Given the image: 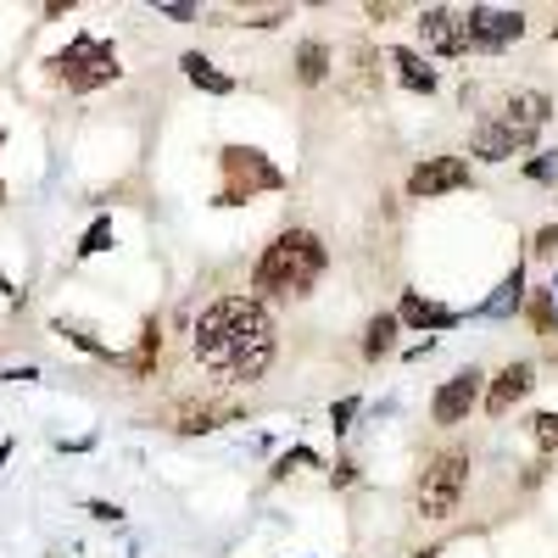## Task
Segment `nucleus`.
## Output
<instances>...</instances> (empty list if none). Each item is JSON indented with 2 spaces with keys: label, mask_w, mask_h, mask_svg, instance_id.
<instances>
[{
  "label": "nucleus",
  "mask_w": 558,
  "mask_h": 558,
  "mask_svg": "<svg viewBox=\"0 0 558 558\" xmlns=\"http://www.w3.org/2000/svg\"><path fill=\"white\" fill-rule=\"evenodd\" d=\"M481 391H486V375H481V368H458V375H452V380L436 391V402H430V418H436V425H463V418L475 413Z\"/></svg>",
  "instance_id": "9"
},
{
  "label": "nucleus",
  "mask_w": 558,
  "mask_h": 558,
  "mask_svg": "<svg viewBox=\"0 0 558 558\" xmlns=\"http://www.w3.org/2000/svg\"><path fill=\"white\" fill-rule=\"evenodd\" d=\"M525 313L536 324V336H558V302H553V291H531Z\"/></svg>",
  "instance_id": "20"
},
{
  "label": "nucleus",
  "mask_w": 558,
  "mask_h": 558,
  "mask_svg": "<svg viewBox=\"0 0 558 558\" xmlns=\"http://www.w3.org/2000/svg\"><path fill=\"white\" fill-rule=\"evenodd\" d=\"M89 514H96V520H118L123 508H118V502H101V497H96V502H89Z\"/></svg>",
  "instance_id": "29"
},
{
  "label": "nucleus",
  "mask_w": 558,
  "mask_h": 558,
  "mask_svg": "<svg viewBox=\"0 0 558 558\" xmlns=\"http://www.w3.org/2000/svg\"><path fill=\"white\" fill-rule=\"evenodd\" d=\"M418 39H425V51L436 57H470V23H463V12L452 7H425L418 12Z\"/></svg>",
  "instance_id": "7"
},
{
  "label": "nucleus",
  "mask_w": 558,
  "mask_h": 558,
  "mask_svg": "<svg viewBox=\"0 0 558 558\" xmlns=\"http://www.w3.org/2000/svg\"><path fill=\"white\" fill-rule=\"evenodd\" d=\"M107 241H112V218H96V223H89V235H84V246H78V257L107 252Z\"/></svg>",
  "instance_id": "22"
},
{
  "label": "nucleus",
  "mask_w": 558,
  "mask_h": 558,
  "mask_svg": "<svg viewBox=\"0 0 558 558\" xmlns=\"http://www.w3.org/2000/svg\"><path fill=\"white\" fill-rule=\"evenodd\" d=\"M229 418H241L235 402H191V408H179V430L184 436H207V430L229 425Z\"/></svg>",
  "instance_id": "13"
},
{
  "label": "nucleus",
  "mask_w": 558,
  "mask_h": 558,
  "mask_svg": "<svg viewBox=\"0 0 558 558\" xmlns=\"http://www.w3.org/2000/svg\"><path fill=\"white\" fill-rule=\"evenodd\" d=\"M0 140H7V134H0Z\"/></svg>",
  "instance_id": "33"
},
{
  "label": "nucleus",
  "mask_w": 558,
  "mask_h": 558,
  "mask_svg": "<svg viewBox=\"0 0 558 558\" xmlns=\"http://www.w3.org/2000/svg\"><path fill=\"white\" fill-rule=\"evenodd\" d=\"M391 68H397V78L413 89V96H436V68L425 62V57H418V51H408V45H397V51H391Z\"/></svg>",
  "instance_id": "15"
},
{
  "label": "nucleus",
  "mask_w": 558,
  "mask_h": 558,
  "mask_svg": "<svg viewBox=\"0 0 558 558\" xmlns=\"http://www.w3.org/2000/svg\"><path fill=\"white\" fill-rule=\"evenodd\" d=\"M525 173H531L536 184H553V179H558V151H547V157H536V162H531Z\"/></svg>",
  "instance_id": "24"
},
{
  "label": "nucleus",
  "mask_w": 558,
  "mask_h": 558,
  "mask_svg": "<svg viewBox=\"0 0 558 558\" xmlns=\"http://www.w3.org/2000/svg\"><path fill=\"white\" fill-rule=\"evenodd\" d=\"M324 263H330V252H324V241L313 229H286V235H274V246L257 257L252 286L263 296H307L318 286Z\"/></svg>",
  "instance_id": "2"
},
{
  "label": "nucleus",
  "mask_w": 558,
  "mask_h": 558,
  "mask_svg": "<svg viewBox=\"0 0 558 558\" xmlns=\"http://www.w3.org/2000/svg\"><path fill=\"white\" fill-rule=\"evenodd\" d=\"M553 39H558V17H553Z\"/></svg>",
  "instance_id": "32"
},
{
  "label": "nucleus",
  "mask_w": 558,
  "mask_h": 558,
  "mask_svg": "<svg viewBox=\"0 0 558 558\" xmlns=\"http://www.w3.org/2000/svg\"><path fill=\"white\" fill-rule=\"evenodd\" d=\"M531 386H536V368H531V363H508L502 375L492 380V391H486V413H492V418L514 413V402H525Z\"/></svg>",
  "instance_id": "11"
},
{
  "label": "nucleus",
  "mask_w": 558,
  "mask_h": 558,
  "mask_svg": "<svg viewBox=\"0 0 558 558\" xmlns=\"http://www.w3.org/2000/svg\"><path fill=\"white\" fill-rule=\"evenodd\" d=\"M475 173L463 157H425L413 173H408V196H447V191H463Z\"/></svg>",
  "instance_id": "10"
},
{
  "label": "nucleus",
  "mask_w": 558,
  "mask_h": 558,
  "mask_svg": "<svg viewBox=\"0 0 558 558\" xmlns=\"http://www.w3.org/2000/svg\"><path fill=\"white\" fill-rule=\"evenodd\" d=\"M547 291H553V302H558V274H553V286H547Z\"/></svg>",
  "instance_id": "31"
},
{
  "label": "nucleus",
  "mask_w": 558,
  "mask_h": 558,
  "mask_svg": "<svg viewBox=\"0 0 558 558\" xmlns=\"http://www.w3.org/2000/svg\"><path fill=\"white\" fill-rule=\"evenodd\" d=\"M397 330H402V318L397 313H375V318H368V330H363V357H386L391 347H397Z\"/></svg>",
  "instance_id": "17"
},
{
  "label": "nucleus",
  "mask_w": 558,
  "mask_h": 558,
  "mask_svg": "<svg viewBox=\"0 0 558 558\" xmlns=\"http://www.w3.org/2000/svg\"><path fill=\"white\" fill-rule=\"evenodd\" d=\"M531 252H536V257H553V252H558V223H547V229H542V235L531 241Z\"/></svg>",
  "instance_id": "26"
},
{
  "label": "nucleus",
  "mask_w": 558,
  "mask_h": 558,
  "mask_svg": "<svg viewBox=\"0 0 558 558\" xmlns=\"http://www.w3.org/2000/svg\"><path fill=\"white\" fill-rule=\"evenodd\" d=\"M179 68H184V78H191L196 89H207V96H229V89H235V78L218 73L202 51H184V57H179Z\"/></svg>",
  "instance_id": "16"
},
{
  "label": "nucleus",
  "mask_w": 558,
  "mask_h": 558,
  "mask_svg": "<svg viewBox=\"0 0 558 558\" xmlns=\"http://www.w3.org/2000/svg\"><path fill=\"white\" fill-rule=\"evenodd\" d=\"M397 318H402V324H413V330H452V324H463V313H458V307H441V302L418 296V291H408V296H402Z\"/></svg>",
  "instance_id": "12"
},
{
  "label": "nucleus",
  "mask_w": 558,
  "mask_h": 558,
  "mask_svg": "<svg viewBox=\"0 0 558 558\" xmlns=\"http://www.w3.org/2000/svg\"><path fill=\"white\" fill-rule=\"evenodd\" d=\"M0 291H7V296H12V302H17V291H12V279H7V274H0Z\"/></svg>",
  "instance_id": "30"
},
{
  "label": "nucleus",
  "mask_w": 558,
  "mask_h": 558,
  "mask_svg": "<svg viewBox=\"0 0 558 558\" xmlns=\"http://www.w3.org/2000/svg\"><path fill=\"white\" fill-rule=\"evenodd\" d=\"M463 486H470V452L447 447V452H436V458L425 463V475H418V492H413V508H418L425 520H452Z\"/></svg>",
  "instance_id": "4"
},
{
  "label": "nucleus",
  "mask_w": 558,
  "mask_h": 558,
  "mask_svg": "<svg viewBox=\"0 0 558 558\" xmlns=\"http://www.w3.org/2000/svg\"><path fill=\"white\" fill-rule=\"evenodd\" d=\"M352 418H357V397H341V402L330 408V430H336V436L352 430Z\"/></svg>",
  "instance_id": "23"
},
{
  "label": "nucleus",
  "mask_w": 558,
  "mask_h": 558,
  "mask_svg": "<svg viewBox=\"0 0 558 558\" xmlns=\"http://www.w3.org/2000/svg\"><path fill=\"white\" fill-rule=\"evenodd\" d=\"M218 168H223V191H218L213 207H241V202H252V196L279 191V184H286V173H279L257 146H223Z\"/></svg>",
  "instance_id": "5"
},
{
  "label": "nucleus",
  "mask_w": 558,
  "mask_h": 558,
  "mask_svg": "<svg viewBox=\"0 0 558 558\" xmlns=\"http://www.w3.org/2000/svg\"><path fill=\"white\" fill-rule=\"evenodd\" d=\"M162 17H179V23H191V17H202L196 7H179V0H168V7H157Z\"/></svg>",
  "instance_id": "28"
},
{
  "label": "nucleus",
  "mask_w": 558,
  "mask_h": 558,
  "mask_svg": "<svg viewBox=\"0 0 558 558\" xmlns=\"http://www.w3.org/2000/svg\"><path fill=\"white\" fill-rule=\"evenodd\" d=\"M51 68L68 78V89H96V84H112L123 73L112 45L107 39H89V34H78L62 57H51Z\"/></svg>",
  "instance_id": "6"
},
{
  "label": "nucleus",
  "mask_w": 558,
  "mask_h": 558,
  "mask_svg": "<svg viewBox=\"0 0 558 558\" xmlns=\"http://www.w3.org/2000/svg\"><path fill=\"white\" fill-rule=\"evenodd\" d=\"M296 78H302V84H324V78H330V45H324V39H302Z\"/></svg>",
  "instance_id": "18"
},
{
  "label": "nucleus",
  "mask_w": 558,
  "mask_h": 558,
  "mask_svg": "<svg viewBox=\"0 0 558 558\" xmlns=\"http://www.w3.org/2000/svg\"><path fill=\"white\" fill-rule=\"evenodd\" d=\"M291 463H318V458H313L307 447H291L286 458H279V463H274V481H279V475H291Z\"/></svg>",
  "instance_id": "25"
},
{
  "label": "nucleus",
  "mask_w": 558,
  "mask_h": 558,
  "mask_svg": "<svg viewBox=\"0 0 558 558\" xmlns=\"http://www.w3.org/2000/svg\"><path fill=\"white\" fill-rule=\"evenodd\" d=\"M531 436H536V447L553 458V452H558V413H536V418H531Z\"/></svg>",
  "instance_id": "21"
},
{
  "label": "nucleus",
  "mask_w": 558,
  "mask_h": 558,
  "mask_svg": "<svg viewBox=\"0 0 558 558\" xmlns=\"http://www.w3.org/2000/svg\"><path fill=\"white\" fill-rule=\"evenodd\" d=\"M520 307H525V268L514 263V268L502 274V286H497L475 313H481V318H508V313H520Z\"/></svg>",
  "instance_id": "14"
},
{
  "label": "nucleus",
  "mask_w": 558,
  "mask_h": 558,
  "mask_svg": "<svg viewBox=\"0 0 558 558\" xmlns=\"http://www.w3.org/2000/svg\"><path fill=\"white\" fill-rule=\"evenodd\" d=\"M547 118H553V101L542 96V89H520V96L508 101L497 118H481V123H475L470 151H475L481 162H508V157H520L531 140L547 129Z\"/></svg>",
  "instance_id": "3"
},
{
  "label": "nucleus",
  "mask_w": 558,
  "mask_h": 558,
  "mask_svg": "<svg viewBox=\"0 0 558 558\" xmlns=\"http://www.w3.org/2000/svg\"><path fill=\"white\" fill-rule=\"evenodd\" d=\"M463 23H470L475 51H502V45H514L525 34V12H514V7H470Z\"/></svg>",
  "instance_id": "8"
},
{
  "label": "nucleus",
  "mask_w": 558,
  "mask_h": 558,
  "mask_svg": "<svg viewBox=\"0 0 558 558\" xmlns=\"http://www.w3.org/2000/svg\"><path fill=\"white\" fill-rule=\"evenodd\" d=\"M157 352H162V324H157V318H146V330H140V347H134V357H129L123 368H134V375H151Z\"/></svg>",
  "instance_id": "19"
},
{
  "label": "nucleus",
  "mask_w": 558,
  "mask_h": 558,
  "mask_svg": "<svg viewBox=\"0 0 558 558\" xmlns=\"http://www.w3.org/2000/svg\"><path fill=\"white\" fill-rule=\"evenodd\" d=\"M330 481H336V486H352V481H357V463H347V458L330 463Z\"/></svg>",
  "instance_id": "27"
},
{
  "label": "nucleus",
  "mask_w": 558,
  "mask_h": 558,
  "mask_svg": "<svg viewBox=\"0 0 558 558\" xmlns=\"http://www.w3.org/2000/svg\"><path fill=\"white\" fill-rule=\"evenodd\" d=\"M196 357L213 380L223 386H252L274 363V318L257 296H218L196 318Z\"/></svg>",
  "instance_id": "1"
}]
</instances>
